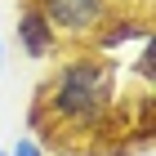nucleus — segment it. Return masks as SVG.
<instances>
[{
  "instance_id": "nucleus-1",
  "label": "nucleus",
  "mask_w": 156,
  "mask_h": 156,
  "mask_svg": "<svg viewBox=\"0 0 156 156\" xmlns=\"http://www.w3.org/2000/svg\"><path fill=\"white\" fill-rule=\"evenodd\" d=\"M116 58L107 54H72L62 58L40 85V107L49 112L58 138H116L107 152H125V125H129V103L116 94Z\"/></svg>"
},
{
  "instance_id": "nucleus-2",
  "label": "nucleus",
  "mask_w": 156,
  "mask_h": 156,
  "mask_svg": "<svg viewBox=\"0 0 156 156\" xmlns=\"http://www.w3.org/2000/svg\"><path fill=\"white\" fill-rule=\"evenodd\" d=\"M36 9L49 18V27L62 40H89L112 5L107 0H36Z\"/></svg>"
},
{
  "instance_id": "nucleus-3",
  "label": "nucleus",
  "mask_w": 156,
  "mask_h": 156,
  "mask_svg": "<svg viewBox=\"0 0 156 156\" xmlns=\"http://www.w3.org/2000/svg\"><path fill=\"white\" fill-rule=\"evenodd\" d=\"M147 36H152V13L147 9H116V5H112L107 18L98 23V31L89 40H94L98 54H116V49H125V45H143Z\"/></svg>"
},
{
  "instance_id": "nucleus-4",
  "label": "nucleus",
  "mask_w": 156,
  "mask_h": 156,
  "mask_svg": "<svg viewBox=\"0 0 156 156\" xmlns=\"http://www.w3.org/2000/svg\"><path fill=\"white\" fill-rule=\"evenodd\" d=\"M13 45L23 49V58H36V62L58 58L62 36L49 27V18H45V13L36 9V0H23V9H18V23H13Z\"/></svg>"
},
{
  "instance_id": "nucleus-5",
  "label": "nucleus",
  "mask_w": 156,
  "mask_h": 156,
  "mask_svg": "<svg viewBox=\"0 0 156 156\" xmlns=\"http://www.w3.org/2000/svg\"><path fill=\"white\" fill-rule=\"evenodd\" d=\"M134 76L143 80V89H152V85H156V45H152V36L143 40L138 58H134Z\"/></svg>"
},
{
  "instance_id": "nucleus-6",
  "label": "nucleus",
  "mask_w": 156,
  "mask_h": 156,
  "mask_svg": "<svg viewBox=\"0 0 156 156\" xmlns=\"http://www.w3.org/2000/svg\"><path fill=\"white\" fill-rule=\"evenodd\" d=\"M9 156H45V147H40L31 134H18V138H13V147H9Z\"/></svg>"
},
{
  "instance_id": "nucleus-7",
  "label": "nucleus",
  "mask_w": 156,
  "mask_h": 156,
  "mask_svg": "<svg viewBox=\"0 0 156 156\" xmlns=\"http://www.w3.org/2000/svg\"><path fill=\"white\" fill-rule=\"evenodd\" d=\"M107 5H116V9H147L152 13V0H107Z\"/></svg>"
},
{
  "instance_id": "nucleus-8",
  "label": "nucleus",
  "mask_w": 156,
  "mask_h": 156,
  "mask_svg": "<svg viewBox=\"0 0 156 156\" xmlns=\"http://www.w3.org/2000/svg\"><path fill=\"white\" fill-rule=\"evenodd\" d=\"M5 62H9V58H5V40H0V76H5Z\"/></svg>"
},
{
  "instance_id": "nucleus-9",
  "label": "nucleus",
  "mask_w": 156,
  "mask_h": 156,
  "mask_svg": "<svg viewBox=\"0 0 156 156\" xmlns=\"http://www.w3.org/2000/svg\"><path fill=\"white\" fill-rule=\"evenodd\" d=\"M0 156H9V152H0Z\"/></svg>"
}]
</instances>
